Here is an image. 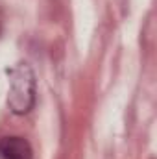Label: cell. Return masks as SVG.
Returning <instances> with one entry per match:
<instances>
[{"instance_id": "1", "label": "cell", "mask_w": 157, "mask_h": 159, "mask_svg": "<svg viewBox=\"0 0 157 159\" xmlns=\"http://www.w3.org/2000/svg\"><path fill=\"white\" fill-rule=\"evenodd\" d=\"M9 74V93L7 104L15 115H26L35 104V74L28 63H17Z\"/></svg>"}, {"instance_id": "2", "label": "cell", "mask_w": 157, "mask_h": 159, "mask_svg": "<svg viewBox=\"0 0 157 159\" xmlns=\"http://www.w3.org/2000/svg\"><path fill=\"white\" fill-rule=\"evenodd\" d=\"M0 157L2 159H32V146L22 137H4L0 139Z\"/></svg>"}]
</instances>
